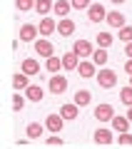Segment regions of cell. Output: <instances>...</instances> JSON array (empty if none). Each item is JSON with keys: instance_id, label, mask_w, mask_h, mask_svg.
Segmentation results:
<instances>
[{"instance_id": "1", "label": "cell", "mask_w": 132, "mask_h": 149, "mask_svg": "<svg viewBox=\"0 0 132 149\" xmlns=\"http://www.w3.org/2000/svg\"><path fill=\"white\" fill-rule=\"evenodd\" d=\"M87 17H90V22H102L107 20V10L102 8V3H92L87 8Z\"/></svg>"}, {"instance_id": "2", "label": "cell", "mask_w": 132, "mask_h": 149, "mask_svg": "<svg viewBox=\"0 0 132 149\" xmlns=\"http://www.w3.org/2000/svg\"><path fill=\"white\" fill-rule=\"evenodd\" d=\"M115 82H117V74L112 72V70H100V72H97V85L100 87L110 90V87H115Z\"/></svg>"}, {"instance_id": "3", "label": "cell", "mask_w": 132, "mask_h": 149, "mask_svg": "<svg viewBox=\"0 0 132 149\" xmlns=\"http://www.w3.org/2000/svg\"><path fill=\"white\" fill-rule=\"evenodd\" d=\"M95 117L100 119V122H112V117H115L112 104H97L95 107Z\"/></svg>"}, {"instance_id": "4", "label": "cell", "mask_w": 132, "mask_h": 149, "mask_svg": "<svg viewBox=\"0 0 132 149\" xmlns=\"http://www.w3.org/2000/svg\"><path fill=\"white\" fill-rule=\"evenodd\" d=\"M65 90H67V80L60 77V74H53V77H50V92H53V95H62Z\"/></svg>"}, {"instance_id": "5", "label": "cell", "mask_w": 132, "mask_h": 149, "mask_svg": "<svg viewBox=\"0 0 132 149\" xmlns=\"http://www.w3.org/2000/svg\"><path fill=\"white\" fill-rule=\"evenodd\" d=\"M72 52L77 55V57H92V45L87 42V40H77V42L72 45Z\"/></svg>"}, {"instance_id": "6", "label": "cell", "mask_w": 132, "mask_h": 149, "mask_svg": "<svg viewBox=\"0 0 132 149\" xmlns=\"http://www.w3.org/2000/svg\"><path fill=\"white\" fill-rule=\"evenodd\" d=\"M35 52L42 55V57H53L55 47H53V42H50V40H35Z\"/></svg>"}, {"instance_id": "7", "label": "cell", "mask_w": 132, "mask_h": 149, "mask_svg": "<svg viewBox=\"0 0 132 149\" xmlns=\"http://www.w3.org/2000/svg\"><path fill=\"white\" fill-rule=\"evenodd\" d=\"M37 32H40V27L25 22V25L20 27V40H22V42H30V40H35V37H37Z\"/></svg>"}, {"instance_id": "8", "label": "cell", "mask_w": 132, "mask_h": 149, "mask_svg": "<svg viewBox=\"0 0 132 149\" xmlns=\"http://www.w3.org/2000/svg\"><path fill=\"white\" fill-rule=\"evenodd\" d=\"M62 119H65L62 114H48V122H45V127H48L53 134H58L60 129H62Z\"/></svg>"}, {"instance_id": "9", "label": "cell", "mask_w": 132, "mask_h": 149, "mask_svg": "<svg viewBox=\"0 0 132 149\" xmlns=\"http://www.w3.org/2000/svg\"><path fill=\"white\" fill-rule=\"evenodd\" d=\"M60 114H62L65 119H77V114H80V107L75 104V102H72V104H62V107H60Z\"/></svg>"}, {"instance_id": "10", "label": "cell", "mask_w": 132, "mask_h": 149, "mask_svg": "<svg viewBox=\"0 0 132 149\" xmlns=\"http://www.w3.org/2000/svg\"><path fill=\"white\" fill-rule=\"evenodd\" d=\"M58 30V22L50 20V17H42L40 20V35H53V32Z\"/></svg>"}, {"instance_id": "11", "label": "cell", "mask_w": 132, "mask_h": 149, "mask_svg": "<svg viewBox=\"0 0 132 149\" xmlns=\"http://www.w3.org/2000/svg\"><path fill=\"white\" fill-rule=\"evenodd\" d=\"M77 70H80V74H82V77H97V72H95V62H87V60H85V62H80L77 65Z\"/></svg>"}, {"instance_id": "12", "label": "cell", "mask_w": 132, "mask_h": 149, "mask_svg": "<svg viewBox=\"0 0 132 149\" xmlns=\"http://www.w3.org/2000/svg\"><path fill=\"white\" fill-rule=\"evenodd\" d=\"M42 95H45V92H42L40 85H30V87L25 90V97H27V100H32V102H40Z\"/></svg>"}, {"instance_id": "13", "label": "cell", "mask_w": 132, "mask_h": 149, "mask_svg": "<svg viewBox=\"0 0 132 149\" xmlns=\"http://www.w3.org/2000/svg\"><path fill=\"white\" fill-rule=\"evenodd\" d=\"M70 8H72V3H67V0H55V8H53V10H55V15H58V17H65L70 13Z\"/></svg>"}, {"instance_id": "14", "label": "cell", "mask_w": 132, "mask_h": 149, "mask_svg": "<svg viewBox=\"0 0 132 149\" xmlns=\"http://www.w3.org/2000/svg\"><path fill=\"white\" fill-rule=\"evenodd\" d=\"M105 22H110L112 27L120 30V27H125V15H122V13H107V20Z\"/></svg>"}, {"instance_id": "15", "label": "cell", "mask_w": 132, "mask_h": 149, "mask_svg": "<svg viewBox=\"0 0 132 149\" xmlns=\"http://www.w3.org/2000/svg\"><path fill=\"white\" fill-rule=\"evenodd\" d=\"M112 129H115V132H127V129H130V119L127 117H112Z\"/></svg>"}, {"instance_id": "16", "label": "cell", "mask_w": 132, "mask_h": 149, "mask_svg": "<svg viewBox=\"0 0 132 149\" xmlns=\"http://www.w3.org/2000/svg\"><path fill=\"white\" fill-rule=\"evenodd\" d=\"M77 55H75V52H65L62 55V67L65 70H77Z\"/></svg>"}, {"instance_id": "17", "label": "cell", "mask_w": 132, "mask_h": 149, "mask_svg": "<svg viewBox=\"0 0 132 149\" xmlns=\"http://www.w3.org/2000/svg\"><path fill=\"white\" fill-rule=\"evenodd\" d=\"M13 87H15V90H27V87H30V82H27V74L25 72H18V74H13Z\"/></svg>"}, {"instance_id": "18", "label": "cell", "mask_w": 132, "mask_h": 149, "mask_svg": "<svg viewBox=\"0 0 132 149\" xmlns=\"http://www.w3.org/2000/svg\"><path fill=\"white\" fill-rule=\"evenodd\" d=\"M58 30H60V35H72L75 32V22L67 20V17H62V20L58 22Z\"/></svg>"}, {"instance_id": "19", "label": "cell", "mask_w": 132, "mask_h": 149, "mask_svg": "<svg viewBox=\"0 0 132 149\" xmlns=\"http://www.w3.org/2000/svg\"><path fill=\"white\" fill-rule=\"evenodd\" d=\"M25 134H27L30 139H40V137H42V124L30 122V124H27V129H25Z\"/></svg>"}, {"instance_id": "20", "label": "cell", "mask_w": 132, "mask_h": 149, "mask_svg": "<svg viewBox=\"0 0 132 149\" xmlns=\"http://www.w3.org/2000/svg\"><path fill=\"white\" fill-rule=\"evenodd\" d=\"M75 104L77 107H87L90 104V92L87 90H77L75 92Z\"/></svg>"}, {"instance_id": "21", "label": "cell", "mask_w": 132, "mask_h": 149, "mask_svg": "<svg viewBox=\"0 0 132 149\" xmlns=\"http://www.w3.org/2000/svg\"><path fill=\"white\" fill-rule=\"evenodd\" d=\"M22 72H25V74H37V72H40L37 60H22Z\"/></svg>"}, {"instance_id": "22", "label": "cell", "mask_w": 132, "mask_h": 149, "mask_svg": "<svg viewBox=\"0 0 132 149\" xmlns=\"http://www.w3.org/2000/svg\"><path fill=\"white\" fill-rule=\"evenodd\" d=\"M53 8H55V3H53V0H37V3H35V10L40 13V15H48V13L53 10Z\"/></svg>"}, {"instance_id": "23", "label": "cell", "mask_w": 132, "mask_h": 149, "mask_svg": "<svg viewBox=\"0 0 132 149\" xmlns=\"http://www.w3.org/2000/svg\"><path fill=\"white\" fill-rule=\"evenodd\" d=\"M95 142L97 144H110L112 142V132L110 129H97L95 132Z\"/></svg>"}, {"instance_id": "24", "label": "cell", "mask_w": 132, "mask_h": 149, "mask_svg": "<svg viewBox=\"0 0 132 149\" xmlns=\"http://www.w3.org/2000/svg\"><path fill=\"white\" fill-rule=\"evenodd\" d=\"M92 62H95V65H105L107 62V50L105 47L95 50V52H92Z\"/></svg>"}, {"instance_id": "25", "label": "cell", "mask_w": 132, "mask_h": 149, "mask_svg": "<svg viewBox=\"0 0 132 149\" xmlns=\"http://www.w3.org/2000/svg\"><path fill=\"white\" fill-rule=\"evenodd\" d=\"M95 40H97V45H100V47H105V50L112 45V35H110V32H100Z\"/></svg>"}, {"instance_id": "26", "label": "cell", "mask_w": 132, "mask_h": 149, "mask_svg": "<svg viewBox=\"0 0 132 149\" xmlns=\"http://www.w3.org/2000/svg\"><path fill=\"white\" fill-rule=\"evenodd\" d=\"M60 67H62V60H60V57H55V55L48 57V70H50V72H58Z\"/></svg>"}, {"instance_id": "27", "label": "cell", "mask_w": 132, "mask_h": 149, "mask_svg": "<svg viewBox=\"0 0 132 149\" xmlns=\"http://www.w3.org/2000/svg\"><path fill=\"white\" fill-rule=\"evenodd\" d=\"M120 100L125 102L127 107H132V87H125V90H120Z\"/></svg>"}, {"instance_id": "28", "label": "cell", "mask_w": 132, "mask_h": 149, "mask_svg": "<svg viewBox=\"0 0 132 149\" xmlns=\"http://www.w3.org/2000/svg\"><path fill=\"white\" fill-rule=\"evenodd\" d=\"M35 3L37 0H15V5H18V10H30V8H35Z\"/></svg>"}, {"instance_id": "29", "label": "cell", "mask_w": 132, "mask_h": 149, "mask_svg": "<svg viewBox=\"0 0 132 149\" xmlns=\"http://www.w3.org/2000/svg\"><path fill=\"white\" fill-rule=\"evenodd\" d=\"M120 40H125V42H132V27H130V25L120 27Z\"/></svg>"}, {"instance_id": "30", "label": "cell", "mask_w": 132, "mask_h": 149, "mask_svg": "<svg viewBox=\"0 0 132 149\" xmlns=\"http://www.w3.org/2000/svg\"><path fill=\"white\" fill-rule=\"evenodd\" d=\"M25 100H27V97L15 95V97H13V109H22V107H25Z\"/></svg>"}, {"instance_id": "31", "label": "cell", "mask_w": 132, "mask_h": 149, "mask_svg": "<svg viewBox=\"0 0 132 149\" xmlns=\"http://www.w3.org/2000/svg\"><path fill=\"white\" fill-rule=\"evenodd\" d=\"M117 142H120V144H132V134H130V132H122Z\"/></svg>"}, {"instance_id": "32", "label": "cell", "mask_w": 132, "mask_h": 149, "mask_svg": "<svg viewBox=\"0 0 132 149\" xmlns=\"http://www.w3.org/2000/svg\"><path fill=\"white\" fill-rule=\"evenodd\" d=\"M90 5H92L90 0H72V8H77V10L80 8H90Z\"/></svg>"}, {"instance_id": "33", "label": "cell", "mask_w": 132, "mask_h": 149, "mask_svg": "<svg viewBox=\"0 0 132 149\" xmlns=\"http://www.w3.org/2000/svg\"><path fill=\"white\" fill-rule=\"evenodd\" d=\"M45 142H48V144H62V139H60L58 134H53V137H50V139H45Z\"/></svg>"}, {"instance_id": "34", "label": "cell", "mask_w": 132, "mask_h": 149, "mask_svg": "<svg viewBox=\"0 0 132 149\" xmlns=\"http://www.w3.org/2000/svg\"><path fill=\"white\" fill-rule=\"evenodd\" d=\"M125 55L132 60V42H127V45H125Z\"/></svg>"}, {"instance_id": "35", "label": "cell", "mask_w": 132, "mask_h": 149, "mask_svg": "<svg viewBox=\"0 0 132 149\" xmlns=\"http://www.w3.org/2000/svg\"><path fill=\"white\" fill-rule=\"evenodd\" d=\"M125 72L132 74V60H127V62H125Z\"/></svg>"}, {"instance_id": "36", "label": "cell", "mask_w": 132, "mask_h": 149, "mask_svg": "<svg viewBox=\"0 0 132 149\" xmlns=\"http://www.w3.org/2000/svg\"><path fill=\"white\" fill-rule=\"evenodd\" d=\"M127 119H130V122H132V107H130V109H127Z\"/></svg>"}, {"instance_id": "37", "label": "cell", "mask_w": 132, "mask_h": 149, "mask_svg": "<svg viewBox=\"0 0 132 149\" xmlns=\"http://www.w3.org/2000/svg\"><path fill=\"white\" fill-rule=\"evenodd\" d=\"M112 3H115V5H120V3H125V0H112Z\"/></svg>"}, {"instance_id": "38", "label": "cell", "mask_w": 132, "mask_h": 149, "mask_svg": "<svg viewBox=\"0 0 132 149\" xmlns=\"http://www.w3.org/2000/svg\"><path fill=\"white\" fill-rule=\"evenodd\" d=\"M130 87H132V74H130Z\"/></svg>"}]
</instances>
